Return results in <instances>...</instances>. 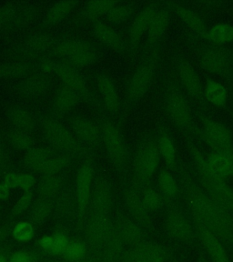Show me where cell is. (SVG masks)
<instances>
[{"mask_svg":"<svg viewBox=\"0 0 233 262\" xmlns=\"http://www.w3.org/2000/svg\"><path fill=\"white\" fill-rule=\"evenodd\" d=\"M139 194L144 207L150 213L160 210L164 205L166 204V201L163 196L156 189L152 188L150 185L144 188Z\"/></svg>","mask_w":233,"mask_h":262,"instance_id":"42","label":"cell"},{"mask_svg":"<svg viewBox=\"0 0 233 262\" xmlns=\"http://www.w3.org/2000/svg\"><path fill=\"white\" fill-rule=\"evenodd\" d=\"M78 4V2L72 0H64L55 3L47 12L44 24L48 27H52L58 24L73 11L74 8H76Z\"/></svg>","mask_w":233,"mask_h":262,"instance_id":"36","label":"cell"},{"mask_svg":"<svg viewBox=\"0 0 233 262\" xmlns=\"http://www.w3.org/2000/svg\"><path fill=\"white\" fill-rule=\"evenodd\" d=\"M18 177L19 174L16 173H7L3 179L4 183L9 189L11 188H18Z\"/></svg>","mask_w":233,"mask_h":262,"instance_id":"55","label":"cell"},{"mask_svg":"<svg viewBox=\"0 0 233 262\" xmlns=\"http://www.w3.org/2000/svg\"><path fill=\"white\" fill-rule=\"evenodd\" d=\"M167 111L174 125L180 129H188L192 125V115L184 96L178 90H172L168 94Z\"/></svg>","mask_w":233,"mask_h":262,"instance_id":"18","label":"cell"},{"mask_svg":"<svg viewBox=\"0 0 233 262\" xmlns=\"http://www.w3.org/2000/svg\"><path fill=\"white\" fill-rule=\"evenodd\" d=\"M204 92L207 99L213 105L225 106L227 103V90L221 83L215 80H209L206 84Z\"/></svg>","mask_w":233,"mask_h":262,"instance_id":"43","label":"cell"},{"mask_svg":"<svg viewBox=\"0 0 233 262\" xmlns=\"http://www.w3.org/2000/svg\"><path fill=\"white\" fill-rule=\"evenodd\" d=\"M204 262H206V261H204Z\"/></svg>","mask_w":233,"mask_h":262,"instance_id":"61","label":"cell"},{"mask_svg":"<svg viewBox=\"0 0 233 262\" xmlns=\"http://www.w3.org/2000/svg\"><path fill=\"white\" fill-rule=\"evenodd\" d=\"M155 69L152 64L139 66L131 78L128 86L127 97L131 103L137 102L143 98L152 86Z\"/></svg>","mask_w":233,"mask_h":262,"instance_id":"15","label":"cell"},{"mask_svg":"<svg viewBox=\"0 0 233 262\" xmlns=\"http://www.w3.org/2000/svg\"><path fill=\"white\" fill-rule=\"evenodd\" d=\"M134 8L130 3H118L107 15L108 20L115 25L122 24L133 14Z\"/></svg>","mask_w":233,"mask_h":262,"instance_id":"47","label":"cell"},{"mask_svg":"<svg viewBox=\"0 0 233 262\" xmlns=\"http://www.w3.org/2000/svg\"><path fill=\"white\" fill-rule=\"evenodd\" d=\"M42 133L54 148L70 157L83 154L84 147L76 136L53 119H43L40 122Z\"/></svg>","mask_w":233,"mask_h":262,"instance_id":"5","label":"cell"},{"mask_svg":"<svg viewBox=\"0 0 233 262\" xmlns=\"http://www.w3.org/2000/svg\"><path fill=\"white\" fill-rule=\"evenodd\" d=\"M92 30L95 37L100 41L103 45L110 48L117 53H123L125 50V45L122 38L118 32L111 28L110 25L102 21L95 20L92 25Z\"/></svg>","mask_w":233,"mask_h":262,"instance_id":"26","label":"cell"},{"mask_svg":"<svg viewBox=\"0 0 233 262\" xmlns=\"http://www.w3.org/2000/svg\"><path fill=\"white\" fill-rule=\"evenodd\" d=\"M57 62L54 61L53 59L50 58H45L43 60H41L39 63V69H40L42 73L48 74L54 72L55 67H56Z\"/></svg>","mask_w":233,"mask_h":262,"instance_id":"57","label":"cell"},{"mask_svg":"<svg viewBox=\"0 0 233 262\" xmlns=\"http://www.w3.org/2000/svg\"><path fill=\"white\" fill-rule=\"evenodd\" d=\"M101 130V141L104 144L107 155L111 160L115 169L122 173L127 167L129 150L127 143L121 131L113 123H103Z\"/></svg>","mask_w":233,"mask_h":262,"instance_id":"6","label":"cell"},{"mask_svg":"<svg viewBox=\"0 0 233 262\" xmlns=\"http://www.w3.org/2000/svg\"><path fill=\"white\" fill-rule=\"evenodd\" d=\"M88 253L89 250L84 241L70 239V243L62 257L69 260H78L85 258Z\"/></svg>","mask_w":233,"mask_h":262,"instance_id":"48","label":"cell"},{"mask_svg":"<svg viewBox=\"0 0 233 262\" xmlns=\"http://www.w3.org/2000/svg\"><path fill=\"white\" fill-rule=\"evenodd\" d=\"M158 148L160 158L163 159L168 168H174L176 166V148L172 138L168 135H162L158 141Z\"/></svg>","mask_w":233,"mask_h":262,"instance_id":"45","label":"cell"},{"mask_svg":"<svg viewBox=\"0 0 233 262\" xmlns=\"http://www.w3.org/2000/svg\"><path fill=\"white\" fill-rule=\"evenodd\" d=\"M54 217L59 221H68L73 217L77 220V201L75 190L70 187L63 188L54 200Z\"/></svg>","mask_w":233,"mask_h":262,"instance_id":"22","label":"cell"},{"mask_svg":"<svg viewBox=\"0 0 233 262\" xmlns=\"http://www.w3.org/2000/svg\"><path fill=\"white\" fill-rule=\"evenodd\" d=\"M160 155L158 145L154 141H145L139 146L133 162L132 188L140 193L150 185L160 164Z\"/></svg>","mask_w":233,"mask_h":262,"instance_id":"2","label":"cell"},{"mask_svg":"<svg viewBox=\"0 0 233 262\" xmlns=\"http://www.w3.org/2000/svg\"><path fill=\"white\" fill-rule=\"evenodd\" d=\"M74 135L83 143L98 146L101 141V130L96 123L83 116H74L70 120Z\"/></svg>","mask_w":233,"mask_h":262,"instance_id":"19","label":"cell"},{"mask_svg":"<svg viewBox=\"0 0 233 262\" xmlns=\"http://www.w3.org/2000/svg\"><path fill=\"white\" fill-rule=\"evenodd\" d=\"M177 72L180 83L187 93L195 99H200L202 97L203 90L199 75L192 64L186 60L180 61L177 66Z\"/></svg>","mask_w":233,"mask_h":262,"instance_id":"24","label":"cell"},{"mask_svg":"<svg viewBox=\"0 0 233 262\" xmlns=\"http://www.w3.org/2000/svg\"><path fill=\"white\" fill-rule=\"evenodd\" d=\"M170 24V12L165 8H157L147 30L149 45H154L163 37Z\"/></svg>","mask_w":233,"mask_h":262,"instance_id":"29","label":"cell"},{"mask_svg":"<svg viewBox=\"0 0 233 262\" xmlns=\"http://www.w3.org/2000/svg\"><path fill=\"white\" fill-rule=\"evenodd\" d=\"M6 116L14 128L19 130L31 132L37 127V120L29 111L19 106H8L6 110Z\"/></svg>","mask_w":233,"mask_h":262,"instance_id":"27","label":"cell"},{"mask_svg":"<svg viewBox=\"0 0 233 262\" xmlns=\"http://www.w3.org/2000/svg\"><path fill=\"white\" fill-rule=\"evenodd\" d=\"M113 227L111 216L87 217L82 228L84 242L90 252L98 253L102 250Z\"/></svg>","mask_w":233,"mask_h":262,"instance_id":"11","label":"cell"},{"mask_svg":"<svg viewBox=\"0 0 233 262\" xmlns=\"http://www.w3.org/2000/svg\"><path fill=\"white\" fill-rule=\"evenodd\" d=\"M32 66L28 61L12 60L0 64V79L25 78L30 75Z\"/></svg>","mask_w":233,"mask_h":262,"instance_id":"37","label":"cell"},{"mask_svg":"<svg viewBox=\"0 0 233 262\" xmlns=\"http://www.w3.org/2000/svg\"><path fill=\"white\" fill-rule=\"evenodd\" d=\"M168 209L165 216V231L175 242L186 245H193L197 235L194 226L185 213L172 202H168Z\"/></svg>","mask_w":233,"mask_h":262,"instance_id":"7","label":"cell"},{"mask_svg":"<svg viewBox=\"0 0 233 262\" xmlns=\"http://www.w3.org/2000/svg\"><path fill=\"white\" fill-rule=\"evenodd\" d=\"M54 200L46 198H37L30 206L28 221L35 228L43 225L53 215Z\"/></svg>","mask_w":233,"mask_h":262,"instance_id":"28","label":"cell"},{"mask_svg":"<svg viewBox=\"0 0 233 262\" xmlns=\"http://www.w3.org/2000/svg\"><path fill=\"white\" fill-rule=\"evenodd\" d=\"M40 262H101V260H100L99 254L90 252V251H89V253L85 258L78 259V260H69L63 258L62 256H50L44 253L41 250Z\"/></svg>","mask_w":233,"mask_h":262,"instance_id":"51","label":"cell"},{"mask_svg":"<svg viewBox=\"0 0 233 262\" xmlns=\"http://www.w3.org/2000/svg\"><path fill=\"white\" fill-rule=\"evenodd\" d=\"M1 214H2V209L0 208V217H1Z\"/></svg>","mask_w":233,"mask_h":262,"instance_id":"59","label":"cell"},{"mask_svg":"<svg viewBox=\"0 0 233 262\" xmlns=\"http://www.w3.org/2000/svg\"><path fill=\"white\" fill-rule=\"evenodd\" d=\"M202 138L213 147V151L233 152L232 135L228 127L215 120L207 119L203 124Z\"/></svg>","mask_w":233,"mask_h":262,"instance_id":"12","label":"cell"},{"mask_svg":"<svg viewBox=\"0 0 233 262\" xmlns=\"http://www.w3.org/2000/svg\"><path fill=\"white\" fill-rule=\"evenodd\" d=\"M185 200L192 216L209 229L224 245L233 248V214L208 196L188 175L182 180Z\"/></svg>","mask_w":233,"mask_h":262,"instance_id":"1","label":"cell"},{"mask_svg":"<svg viewBox=\"0 0 233 262\" xmlns=\"http://www.w3.org/2000/svg\"><path fill=\"white\" fill-rule=\"evenodd\" d=\"M158 184L160 194L163 196L166 202L175 201L180 195V187L177 180L172 176V173L166 169L160 172L158 177Z\"/></svg>","mask_w":233,"mask_h":262,"instance_id":"38","label":"cell"},{"mask_svg":"<svg viewBox=\"0 0 233 262\" xmlns=\"http://www.w3.org/2000/svg\"><path fill=\"white\" fill-rule=\"evenodd\" d=\"M70 238L64 231H56L51 236L41 237L37 242L38 249L50 256H62L70 243Z\"/></svg>","mask_w":233,"mask_h":262,"instance_id":"31","label":"cell"},{"mask_svg":"<svg viewBox=\"0 0 233 262\" xmlns=\"http://www.w3.org/2000/svg\"><path fill=\"white\" fill-rule=\"evenodd\" d=\"M33 193L31 190L25 191L24 194L20 196V199L16 201V204L14 205L11 212L9 215V219L13 220L15 217L21 215L22 213L28 210L30 206L32 204Z\"/></svg>","mask_w":233,"mask_h":262,"instance_id":"50","label":"cell"},{"mask_svg":"<svg viewBox=\"0 0 233 262\" xmlns=\"http://www.w3.org/2000/svg\"><path fill=\"white\" fill-rule=\"evenodd\" d=\"M50 86L51 79L48 74L42 72L30 74L19 84L18 93L24 98L34 99L45 95Z\"/></svg>","mask_w":233,"mask_h":262,"instance_id":"20","label":"cell"},{"mask_svg":"<svg viewBox=\"0 0 233 262\" xmlns=\"http://www.w3.org/2000/svg\"><path fill=\"white\" fill-rule=\"evenodd\" d=\"M54 155L55 154L52 151L45 147H30L26 150L23 158V165L28 170L38 172L41 167Z\"/></svg>","mask_w":233,"mask_h":262,"instance_id":"35","label":"cell"},{"mask_svg":"<svg viewBox=\"0 0 233 262\" xmlns=\"http://www.w3.org/2000/svg\"><path fill=\"white\" fill-rule=\"evenodd\" d=\"M112 206L113 193L110 181L105 177H97L93 181V186L90 193L86 219L111 216Z\"/></svg>","mask_w":233,"mask_h":262,"instance_id":"10","label":"cell"},{"mask_svg":"<svg viewBox=\"0 0 233 262\" xmlns=\"http://www.w3.org/2000/svg\"><path fill=\"white\" fill-rule=\"evenodd\" d=\"M54 72L60 78L64 86L73 90L80 98L90 99L91 93L85 78L76 68L64 62H57Z\"/></svg>","mask_w":233,"mask_h":262,"instance_id":"17","label":"cell"},{"mask_svg":"<svg viewBox=\"0 0 233 262\" xmlns=\"http://www.w3.org/2000/svg\"><path fill=\"white\" fill-rule=\"evenodd\" d=\"M38 8L30 2L11 1L0 6V33L24 29L37 19Z\"/></svg>","mask_w":233,"mask_h":262,"instance_id":"4","label":"cell"},{"mask_svg":"<svg viewBox=\"0 0 233 262\" xmlns=\"http://www.w3.org/2000/svg\"><path fill=\"white\" fill-rule=\"evenodd\" d=\"M119 2L111 0H92L87 2L82 9V15L84 17L98 20V17L107 16L108 13L114 8Z\"/></svg>","mask_w":233,"mask_h":262,"instance_id":"39","label":"cell"},{"mask_svg":"<svg viewBox=\"0 0 233 262\" xmlns=\"http://www.w3.org/2000/svg\"><path fill=\"white\" fill-rule=\"evenodd\" d=\"M9 192H10V189L3 182H1L0 183V201L8 200Z\"/></svg>","mask_w":233,"mask_h":262,"instance_id":"58","label":"cell"},{"mask_svg":"<svg viewBox=\"0 0 233 262\" xmlns=\"http://www.w3.org/2000/svg\"><path fill=\"white\" fill-rule=\"evenodd\" d=\"M125 250L126 247L123 245L113 226L105 245L103 246L102 250L98 254L101 262H122Z\"/></svg>","mask_w":233,"mask_h":262,"instance_id":"32","label":"cell"},{"mask_svg":"<svg viewBox=\"0 0 233 262\" xmlns=\"http://www.w3.org/2000/svg\"><path fill=\"white\" fill-rule=\"evenodd\" d=\"M98 92L101 96L107 111L116 115L120 110V100L114 82L107 74H98L96 78Z\"/></svg>","mask_w":233,"mask_h":262,"instance_id":"23","label":"cell"},{"mask_svg":"<svg viewBox=\"0 0 233 262\" xmlns=\"http://www.w3.org/2000/svg\"><path fill=\"white\" fill-rule=\"evenodd\" d=\"M9 167L8 150L2 139L0 138V178L7 174Z\"/></svg>","mask_w":233,"mask_h":262,"instance_id":"53","label":"cell"},{"mask_svg":"<svg viewBox=\"0 0 233 262\" xmlns=\"http://www.w3.org/2000/svg\"><path fill=\"white\" fill-rule=\"evenodd\" d=\"M156 9L157 8L154 5H150L136 16L130 29V47L131 50L137 49L145 33H147Z\"/></svg>","mask_w":233,"mask_h":262,"instance_id":"25","label":"cell"},{"mask_svg":"<svg viewBox=\"0 0 233 262\" xmlns=\"http://www.w3.org/2000/svg\"><path fill=\"white\" fill-rule=\"evenodd\" d=\"M65 187V180L59 175L42 176L37 182V198L55 200Z\"/></svg>","mask_w":233,"mask_h":262,"instance_id":"33","label":"cell"},{"mask_svg":"<svg viewBox=\"0 0 233 262\" xmlns=\"http://www.w3.org/2000/svg\"><path fill=\"white\" fill-rule=\"evenodd\" d=\"M207 37L218 45H225L233 41V27L226 23L213 26L207 33Z\"/></svg>","mask_w":233,"mask_h":262,"instance_id":"46","label":"cell"},{"mask_svg":"<svg viewBox=\"0 0 233 262\" xmlns=\"http://www.w3.org/2000/svg\"><path fill=\"white\" fill-rule=\"evenodd\" d=\"M72 157L64 153L55 154L46 162L37 173L42 176H54L58 175L60 172L69 167Z\"/></svg>","mask_w":233,"mask_h":262,"instance_id":"41","label":"cell"},{"mask_svg":"<svg viewBox=\"0 0 233 262\" xmlns=\"http://www.w3.org/2000/svg\"><path fill=\"white\" fill-rule=\"evenodd\" d=\"M6 139L11 147L18 150H28L34 145V139L29 132L16 128L8 131Z\"/></svg>","mask_w":233,"mask_h":262,"instance_id":"44","label":"cell"},{"mask_svg":"<svg viewBox=\"0 0 233 262\" xmlns=\"http://www.w3.org/2000/svg\"><path fill=\"white\" fill-rule=\"evenodd\" d=\"M36 184V179L30 174H19L18 177V188L22 190L29 191Z\"/></svg>","mask_w":233,"mask_h":262,"instance_id":"54","label":"cell"},{"mask_svg":"<svg viewBox=\"0 0 233 262\" xmlns=\"http://www.w3.org/2000/svg\"><path fill=\"white\" fill-rule=\"evenodd\" d=\"M94 166L90 160H86L79 166L75 184V196L77 201V229L82 230L87 209L90 201V193L94 181Z\"/></svg>","mask_w":233,"mask_h":262,"instance_id":"8","label":"cell"},{"mask_svg":"<svg viewBox=\"0 0 233 262\" xmlns=\"http://www.w3.org/2000/svg\"><path fill=\"white\" fill-rule=\"evenodd\" d=\"M12 222H7L4 225L0 226V245L4 244L8 237L11 235L13 229Z\"/></svg>","mask_w":233,"mask_h":262,"instance_id":"56","label":"cell"},{"mask_svg":"<svg viewBox=\"0 0 233 262\" xmlns=\"http://www.w3.org/2000/svg\"><path fill=\"white\" fill-rule=\"evenodd\" d=\"M51 55L74 68H86L98 60V50L90 42L70 38L54 45Z\"/></svg>","mask_w":233,"mask_h":262,"instance_id":"3","label":"cell"},{"mask_svg":"<svg viewBox=\"0 0 233 262\" xmlns=\"http://www.w3.org/2000/svg\"><path fill=\"white\" fill-rule=\"evenodd\" d=\"M54 47L52 36L48 34H36L29 37L25 41L22 47L18 48L17 51H12L13 57L25 58V57H36L37 55L51 50ZM18 58V60H20Z\"/></svg>","mask_w":233,"mask_h":262,"instance_id":"21","label":"cell"},{"mask_svg":"<svg viewBox=\"0 0 233 262\" xmlns=\"http://www.w3.org/2000/svg\"><path fill=\"white\" fill-rule=\"evenodd\" d=\"M193 219L197 238L201 242V246L209 255L211 261L231 262L224 244L209 229H207L201 221L194 217Z\"/></svg>","mask_w":233,"mask_h":262,"instance_id":"13","label":"cell"},{"mask_svg":"<svg viewBox=\"0 0 233 262\" xmlns=\"http://www.w3.org/2000/svg\"><path fill=\"white\" fill-rule=\"evenodd\" d=\"M112 221L115 230L126 248H131L145 241V230L126 213L118 211Z\"/></svg>","mask_w":233,"mask_h":262,"instance_id":"14","label":"cell"},{"mask_svg":"<svg viewBox=\"0 0 233 262\" xmlns=\"http://www.w3.org/2000/svg\"><path fill=\"white\" fill-rule=\"evenodd\" d=\"M35 234V227L28 221H19L13 226L11 235L16 242H29Z\"/></svg>","mask_w":233,"mask_h":262,"instance_id":"49","label":"cell"},{"mask_svg":"<svg viewBox=\"0 0 233 262\" xmlns=\"http://www.w3.org/2000/svg\"><path fill=\"white\" fill-rule=\"evenodd\" d=\"M40 250H18L10 255L8 262H39Z\"/></svg>","mask_w":233,"mask_h":262,"instance_id":"52","label":"cell"},{"mask_svg":"<svg viewBox=\"0 0 233 262\" xmlns=\"http://www.w3.org/2000/svg\"><path fill=\"white\" fill-rule=\"evenodd\" d=\"M81 98L73 90L62 85L57 90L53 100L54 111L57 114H66L78 105Z\"/></svg>","mask_w":233,"mask_h":262,"instance_id":"34","label":"cell"},{"mask_svg":"<svg viewBox=\"0 0 233 262\" xmlns=\"http://www.w3.org/2000/svg\"><path fill=\"white\" fill-rule=\"evenodd\" d=\"M123 201L131 219L145 231H152L153 221L151 217V213L144 207L140 194L132 187L125 188L123 190Z\"/></svg>","mask_w":233,"mask_h":262,"instance_id":"16","label":"cell"},{"mask_svg":"<svg viewBox=\"0 0 233 262\" xmlns=\"http://www.w3.org/2000/svg\"><path fill=\"white\" fill-rule=\"evenodd\" d=\"M201 65L203 70L213 74H221L227 68L225 57L216 50H207L201 58Z\"/></svg>","mask_w":233,"mask_h":262,"instance_id":"40","label":"cell"},{"mask_svg":"<svg viewBox=\"0 0 233 262\" xmlns=\"http://www.w3.org/2000/svg\"><path fill=\"white\" fill-rule=\"evenodd\" d=\"M173 257V251L167 246L145 239L127 248L123 254L122 262H171Z\"/></svg>","mask_w":233,"mask_h":262,"instance_id":"9","label":"cell"},{"mask_svg":"<svg viewBox=\"0 0 233 262\" xmlns=\"http://www.w3.org/2000/svg\"><path fill=\"white\" fill-rule=\"evenodd\" d=\"M172 8L178 17L188 27V29H192L193 31L202 37H207L208 30L204 21L195 11L180 3H172Z\"/></svg>","mask_w":233,"mask_h":262,"instance_id":"30","label":"cell"},{"mask_svg":"<svg viewBox=\"0 0 233 262\" xmlns=\"http://www.w3.org/2000/svg\"><path fill=\"white\" fill-rule=\"evenodd\" d=\"M171 262H174V261H171Z\"/></svg>","mask_w":233,"mask_h":262,"instance_id":"60","label":"cell"}]
</instances>
